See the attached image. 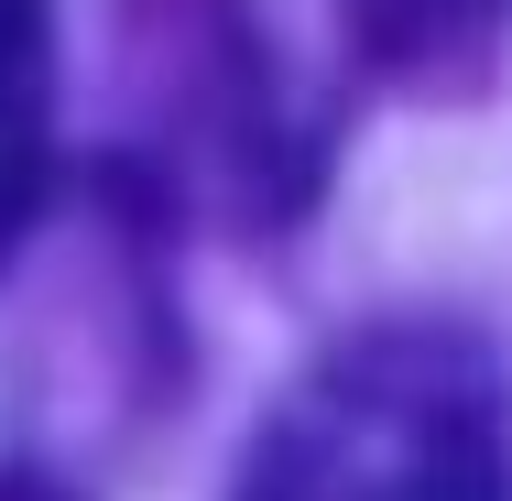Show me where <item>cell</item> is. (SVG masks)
<instances>
[{
    "instance_id": "1",
    "label": "cell",
    "mask_w": 512,
    "mask_h": 501,
    "mask_svg": "<svg viewBox=\"0 0 512 501\" xmlns=\"http://www.w3.org/2000/svg\"><path fill=\"white\" fill-rule=\"evenodd\" d=\"M240 501H512L502 414L480 371H458L425 338L349 349L251 447Z\"/></svg>"
},
{
    "instance_id": "2",
    "label": "cell",
    "mask_w": 512,
    "mask_h": 501,
    "mask_svg": "<svg viewBox=\"0 0 512 501\" xmlns=\"http://www.w3.org/2000/svg\"><path fill=\"white\" fill-rule=\"evenodd\" d=\"M55 186V11L0 0V262L44 218Z\"/></svg>"
},
{
    "instance_id": "3",
    "label": "cell",
    "mask_w": 512,
    "mask_h": 501,
    "mask_svg": "<svg viewBox=\"0 0 512 501\" xmlns=\"http://www.w3.org/2000/svg\"><path fill=\"white\" fill-rule=\"evenodd\" d=\"M0 501H66L55 480H33V469H0Z\"/></svg>"
}]
</instances>
